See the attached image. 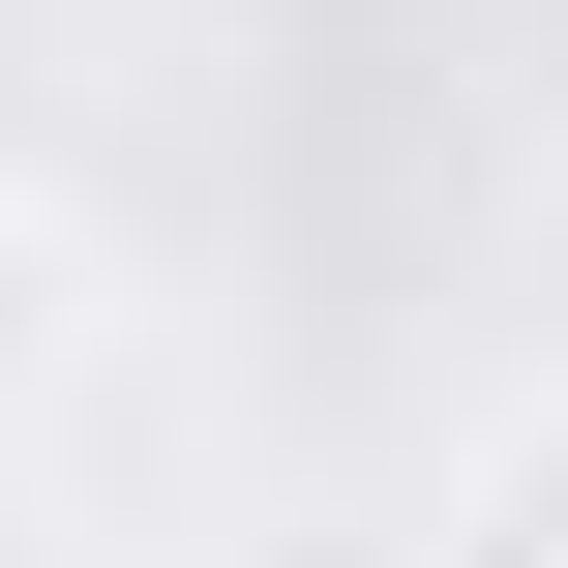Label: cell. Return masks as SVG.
<instances>
[{
    "mask_svg": "<svg viewBox=\"0 0 568 568\" xmlns=\"http://www.w3.org/2000/svg\"><path fill=\"white\" fill-rule=\"evenodd\" d=\"M60 329H90V270H60V210H0V419L60 389Z\"/></svg>",
    "mask_w": 568,
    "mask_h": 568,
    "instance_id": "1",
    "label": "cell"
},
{
    "mask_svg": "<svg viewBox=\"0 0 568 568\" xmlns=\"http://www.w3.org/2000/svg\"><path fill=\"white\" fill-rule=\"evenodd\" d=\"M449 568H568V419H509V449H479V539Z\"/></svg>",
    "mask_w": 568,
    "mask_h": 568,
    "instance_id": "2",
    "label": "cell"
}]
</instances>
